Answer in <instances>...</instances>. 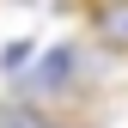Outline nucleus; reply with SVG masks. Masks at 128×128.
Segmentation results:
<instances>
[{"label": "nucleus", "instance_id": "nucleus-1", "mask_svg": "<svg viewBox=\"0 0 128 128\" xmlns=\"http://www.w3.org/2000/svg\"><path fill=\"white\" fill-rule=\"evenodd\" d=\"M79 73H86V49H79V43H55V49H43V61L18 79V98L43 110V98H55V92L79 86Z\"/></svg>", "mask_w": 128, "mask_h": 128}, {"label": "nucleus", "instance_id": "nucleus-2", "mask_svg": "<svg viewBox=\"0 0 128 128\" xmlns=\"http://www.w3.org/2000/svg\"><path fill=\"white\" fill-rule=\"evenodd\" d=\"M92 37H98L104 55H128V0H116V6H98L92 12Z\"/></svg>", "mask_w": 128, "mask_h": 128}, {"label": "nucleus", "instance_id": "nucleus-4", "mask_svg": "<svg viewBox=\"0 0 128 128\" xmlns=\"http://www.w3.org/2000/svg\"><path fill=\"white\" fill-rule=\"evenodd\" d=\"M30 49H37V43H24V37H18V43H12L6 55H0V67H6V73H18L24 61H30Z\"/></svg>", "mask_w": 128, "mask_h": 128}, {"label": "nucleus", "instance_id": "nucleus-3", "mask_svg": "<svg viewBox=\"0 0 128 128\" xmlns=\"http://www.w3.org/2000/svg\"><path fill=\"white\" fill-rule=\"evenodd\" d=\"M0 128H55V122L43 116L37 104H24V98H6V104H0Z\"/></svg>", "mask_w": 128, "mask_h": 128}]
</instances>
